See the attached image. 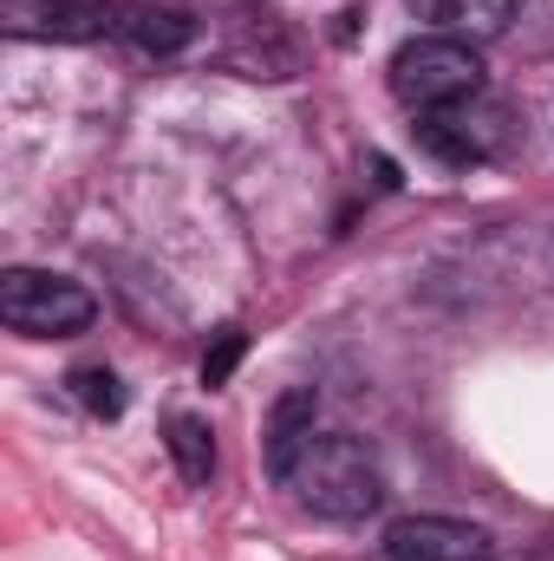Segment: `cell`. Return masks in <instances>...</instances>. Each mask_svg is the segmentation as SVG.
Masks as SVG:
<instances>
[{
  "label": "cell",
  "instance_id": "cell-2",
  "mask_svg": "<svg viewBox=\"0 0 554 561\" xmlns=\"http://www.w3.org/2000/svg\"><path fill=\"white\" fill-rule=\"evenodd\" d=\"M392 99L405 112H450L463 99H483V53L450 33H417L392 53Z\"/></svg>",
  "mask_w": 554,
  "mask_h": 561
},
{
  "label": "cell",
  "instance_id": "cell-7",
  "mask_svg": "<svg viewBox=\"0 0 554 561\" xmlns=\"http://www.w3.org/2000/svg\"><path fill=\"white\" fill-rule=\"evenodd\" d=\"M412 13L430 26V33H450V39H496L509 33L516 20V0H412Z\"/></svg>",
  "mask_w": 554,
  "mask_h": 561
},
{
  "label": "cell",
  "instance_id": "cell-10",
  "mask_svg": "<svg viewBox=\"0 0 554 561\" xmlns=\"http://www.w3.org/2000/svg\"><path fill=\"white\" fill-rule=\"evenodd\" d=\"M163 444H170V457H176V477H183V483H209V477H216V431L196 419V412H176Z\"/></svg>",
  "mask_w": 554,
  "mask_h": 561
},
{
  "label": "cell",
  "instance_id": "cell-3",
  "mask_svg": "<svg viewBox=\"0 0 554 561\" xmlns=\"http://www.w3.org/2000/svg\"><path fill=\"white\" fill-rule=\"evenodd\" d=\"M0 320L26 340H66L85 333L99 320V300L66 275H39V268H7L0 275Z\"/></svg>",
  "mask_w": 554,
  "mask_h": 561
},
{
  "label": "cell",
  "instance_id": "cell-5",
  "mask_svg": "<svg viewBox=\"0 0 554 561\" xmlns=\"http://www.w3.org/2000/svg\"><path fill=\"white\" fill-rule=\"evenodd\" d=\"M0 26L13 39H112L118 26V0H0Z\"/></svg>",
  "mask_w": 554,
  "mask_h": 561
},
{
  "label": "cell",
  "instance_id": "cell-4",
  "mask_svg": "<svg viewBox=\"0 0 554 561\" xmlns=\"http://www.w3.org/2000/svg\"><path fill=\"white\" fill-rule=\"evenodd\" d=\"M509 138H516L509 105H496L489 92H483V99H463V105H450V112H424V118H417V150L437 157V163H450V170H470V163L503 157Z\"/></svg>",
  "mask_w": 554,
  "mask_h": 561
},
{
  "label": "cell",
  "instance_id": "cell-12",
  "mask_svg": "<svg viewBox=\"0 0 554 561\" xmlns=\"http://www.w3.org/2000/svg\"><path fill=\"white\" fill-rule=\"evenodd\" d=\"M242 366V327H222L216 346L203 353V386H229V373Z\"/></svg>",
  "mask_w": 554,
  "mask_h": 561
},
{
  "label": "cell",
  "instance_id": "cell-11",
  "mask_svg": "<svg viewBox=\"0 0 554 561\" xmlns=\"http://www.w3.org/2000/svg\"><path fill=\"white\" fill-rule=\"evenodd\" d=\"M66 386H72V399H79L92 419H118V412H125V386H118L112 366H79Z\"/></svg>",
  "mask_w": 554,
  "mask_h": 561
},
{
  "label": "cell",
  "instance_id": "cell-1",
  "mask_svg": "<svg viewBox=\"0 0 554 561\" xmlns=\"http://www.w3.org/2000/svg\"><path fill=\"white\" fill-rule=\"evenodd\" d=\"M280 490H293V503L326 523H366L385 503L379 457L346 431H313L307 450L293 457V470L280 477Z\"/></svg>",
  "mask_w": 554,
  "mask_h": 561
},
{
  "label": "cell",
  "instance_id": "cell-9",
  "mask_svg": "<svg viewBox=\"0 0 554 561\" xmlns=\"http://www.w3.org/2000/svg\"><path fill=\"white\" fill-rule=\"evenodd\" d=\"M307 437H313V386L287 392L275 405V419H268V477H275V483L293 470V457L307 450Z\"/></svg>",
  "mask_w": 554,
  "mask_h": 561
},
{
  "label": "cell",
  "instance_id": "cell-8",
  "mask_svg": "<svg viewBox=\"0 0 554 561\" xmlns=\"http://www.w3.org/2000/svg\"><path fill=\"white\" fill-rule=\"evenodd\" d=\"M189 13H176V7H150V0H118V26H112V39H125V46H138L150 59H163V53H183L189 46Z\"/></svg>",
  "mask_w": 554,
  "mask_h": 561
},
{
  "label": "cell",
  "instance_id": "cell-6",
  "mask_svg": "<svg viewBox=\"0 0 554 561\" xmlns=\"http://www.w3.org/2000/svg\"><path fill=\"white\" fill-rule=\"evenodd\" d=\"M385 561H496V542L457 516H399L385 529Z\"/></svg>",
  "mask_w": 554,
  "mask_h": 561
},
{
  "label": "cell",
  "instance_id": "cell-13",
  "mask_svg": "<svg viewBox=\"0 0 554 561\" xmlns=\"http://www.w3.org/2000/svg\"><path fill=\"white\" fill-rule=\"evenodd\" d=\"M196 7H229V0H196Z\"/></svg>",
  "mask_w": 554,
  "mask_h": 561
}]
</instances>
